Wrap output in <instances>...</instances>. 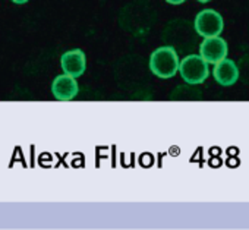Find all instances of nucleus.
I'll use <instances>...</instances> for the list:
<instances>
[{"instance_id": "1", "label": "nucleus", "mask_w": 249, "mask_h": 230, "mask_svg": "<svg viewBox=\"0 0 249 230\" xmlns=\"http://www.w3.org/2000/svg\"><path fill=\"white\" fill-rule=\"evenodd\" d=\"M157 21V12L150 3V0H134L124 5L119 14L120 27L135 35H142Z\"/></svg>"}, {"instance_id": "2", "label": "nucleus", "mask_w": 249, "mask_h": 230, "mask_svg": "<svg viewBox=\"0 0 249 230\" xmlns=\"http://www.w3.org/2000/svg\"><path fill=\"white\" fill-rule=\"evenodd\" d=\"M180 66L178 50L172 46H161L150 56V71L160 79L173 78Z\"/></svg>"}, {"instance_id": "3", "label": "nucleus", "mask_w": 249, "mask_h": 230, "mask_svg": "<svg viewBox=\"0 0 249 230\" xmlns=\"http://www.w3.org/2000/svg\"><path fill=\"white\" fill-rule=\"evenodd\" d=\"M195 27L186 19H173L163 31V40L178 52H191L195 47Z\"/></svg>"}, {"instance_id": "4", "label": "nucleus", "mask_w": 249, "mask_h": 230, "mask_svg": "<svg viewBox=\"0 0 249 230\" xmlns=\"http://www.w3.org/2000/svg\"><path fill=\"white\" fill-rule=\"evenodd\" d=\"M179 72H180V76L183 78V81L188 85H199L210 75L208 63L201 57V54L185 56L180 60Z\"/></svg>"}, {"instance_id": "5", "label": "nucleus", "mask_w": 249, "mask_h": 230, "mask_svg": "<svg viewBox=\"0 0 249 230\" xmlns=\"http://www.w3.org/2000/svg\"><path fill=\"white\" fill-rule=\"evenodd\" d=\"M194 27L198 35L207 37H218L224 30V19L223 17L214 9H204L196 14Z\"/></svg>"}, {"instance_id": "6", "label": "nucleus", "mask_w": 249, "mask_h": 230, "mask_svg": "<svg viewBox=\"0 0 249 230\" xmlns=\"http://www.w3.org/2000/svg\"><path fill=\"white\" fill-rule=\"evenodd\" d=\"M229 46L224 38L218 37H207L199 44V54L207 63H218L227 57Z\"/></svg>"}, {"instance_id": "7", "label": "nucleus", "mask_w": 249, "mask_h": 230, "mask_svg": "<svg viewBox=\"0 0 249 230\" xmlns=\"http://www.w3.org/2000/svg\"><path fill=\"white\" fill-rule=\"evenodd\" d=\"M60 66L63 73L71 75L73 78H79L87 69V56L81 49L68 50L60 57Z\"/></svg>"}, {"instance_id": "8", "label": "nucleus", "mask_w": 249, "mask_h": 230, "mask_svg": "<svg viewBox=\"0 0 249 230\" xmlns=\"http://www.w3.org/2000/svg\"><path fill=\"white\" fill-rule=\"evenodd\" d=\"M79 92V85L76 78L71 75H57L52 82V94L59 101H71Z\"/></svg>"}, {"instance_id": "9", "label": "nucleus", "mask_w": 249, "mask_h": 230, "mask_svg": "<svg viewBox=\"0 0 249 230\" xmlns=\"http://www.w3.org/2000/svg\"><path fill=\"white\" fill-rule=\"evenodd\" d=\"M213 76L215 82L221 87H231L239 79V68L237 63H234L230 59H223L221 62L214 65Z\"/></svg>"}, {"instance_id": "10", "label": "nucleus", "mask_w": 249, "mask_h": 230, "mask_svg": "<svg viewBox=\"0 0 249 230\" xmlns=\"http://www.w3.org/2000/svg\"><path fill=\"white\" fill-rule=\"evenodd\" d=\"M237 68H239V79L249 87V54H245L237 62Z\"/></svg>"}, {"instance_id": "11", "label": "nucleus", "mask_w": 249, "mask_h": 230, "mask_svg": "<svg viewBox=\"0 0 249 230\" xmlns=\"http://www.w3.org/2000/svg\"><path fill=\"white\" fill-rule=\"evenodd\" d=\"M166 2H167L169 5L178 6V5H182V3H185V2H186V0H166Z\"/></svg>"}, {"instance_id": "12", "label": "nucleus", "mask_w": 249, "mask_h": 230, "mask_svg": "<svg viewBox=\"0 0 249 230\" xmlns=\"http://www.w3.org/2000/svg\"><path fill=\"white\" fill-rule=\"evenodd\" d=\"M11 2H14L15 5H24V3L28 2V0H11Z\"/></svg>"}, {"instance_id": "13", "label": "nucleus", "mask_w": 249, "mask_h": 230, "mask_svg": "<svg viewBox=\"0 0 249 230\" xmlns=\"http://www.w3.org/2000/svg\"><path fill=\"white\" fill-rule=\"evenodd\" d=\"M196 2H199V3H208V2H211V0H196Z\"/></svg>"}]
</instances>
